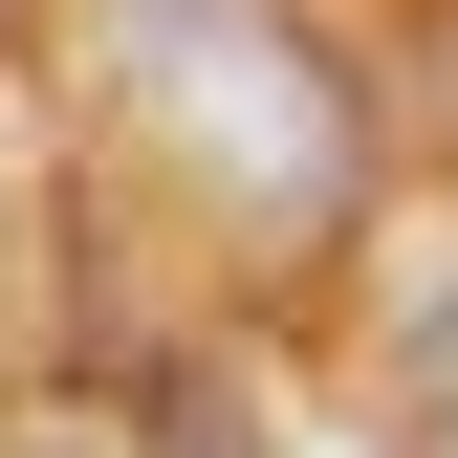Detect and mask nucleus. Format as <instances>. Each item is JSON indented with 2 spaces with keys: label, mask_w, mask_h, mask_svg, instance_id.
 Masks as SVG:
<instances>
[{
  "label": "nucleus",
  "mask_w": 458,
  "mask_h": 458,
  "mask_svg": "<svg viewBox=\"0 0 458 458\" xmlns=\"http://www.w3.org/2000/svg\"><path fill=\"white\" fill-rule=\"evenodd\" d=\"M131 109L262 241H327V218L371 197V109H350V66H327L284 0H131Z\"/></svg>",
  "instance_id": "nucleus-1"
},
{
  "label": "nucleus",
  "mask_w": 458,
  "mask_h": 458,
  "mask_svg": "<svg viewBox=\"0 0 458 458\" xmlns=\"http://www.w3.org/2000/svg\"><path fill=\"white\" fill-rule=\"evenodd\" d=\"M393 437H415V458H458V284L393 327Z\"/></svg>",
  "instance_id": "nucleus-2"
},
{
  "label": "nucleus",
  "mask_w": 458,
  "mask_h": 458,
  "mask_svg": "<svg viewBox=\"0 0 458 458\" xmlns=\"http://www.w3.org/2000/svg\"><path fill=\"white\" fill-rule=\"evenodd\" d=\"M44 458H88V437H44Z\"/></svg>",
  "instance_id": "nucleus-3"
}]
</instances>
